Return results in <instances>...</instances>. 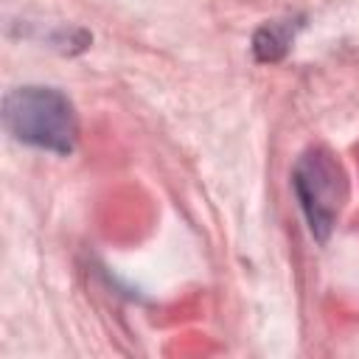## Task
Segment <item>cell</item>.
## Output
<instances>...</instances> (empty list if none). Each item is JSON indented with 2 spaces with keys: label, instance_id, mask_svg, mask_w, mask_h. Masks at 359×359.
<instances>
[{
  "label": "cell",
  "instance_id": "obj_1",
  "mask_svg": "<svg viewBox=\"0 0 359 359\" xmlns=\"http://www.w3.org/2000/svg\"><path fill=\"white\" fill-rule=\"evenodd\" d=\"M8 135L25 146L70 154L79 140V118L70 98L53 87H17L3 101Z\"/></svg>",
  "mask_w": 359,
  "mask_h": 359
},
{
  "label": "cell",
  "instance_id": "obj_2",
  "mask_svg": "<svg viewBox=\"0 0 359 359\" xmlns=\"http://www.w3.org/2000/svg\"><path fill=\"white\" fill-rule=\"evenodd\" d=\"M292 185L311 233L317 238H325L348 199V180L339 160L323 146L309 149L294 165Z\"/></svg>",
  "mask_w": 359,
  "mask_h": 359
},
{
  "label": "cell",
  "instance_id": "obj_3",
  "mask_svg": "<svg viewBox=\"0 0 359 359\" xmlns=\"http://www.w3.org/2000/svg\"><path fill=\"white\" fill-rule=\"evenodd\" d=\"M294 36V28H289V20H278V22H266L255 31L252 39V50L261 62H275L286 53L289 42Z\"/></svg>",
  "mask_w": 359,
  "mask_h": 359
}]
</instances>
